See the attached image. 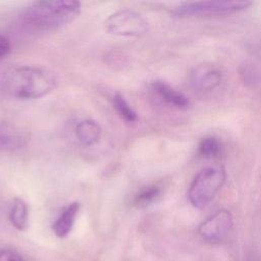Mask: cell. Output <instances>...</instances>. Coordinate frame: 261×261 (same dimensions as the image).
Here are the masks:
<instances>
[{
    "label": "cell",
    "mask_w": 261,
    "mask_h": 261,
    "mask_svg": "<svg viewBox=\"0 0 261 261\" xmlns=\"http://www.w3.org/2000/svg\"><path fill=\"white\" fill-rule=\"evenodd\" d=\"M54 75L38 66L11 68L3 74L1 87L5 94L20 100L38 99L49 94L55 88Z\"/></svg>",
    "instance_id": "cell-1"
},
{
    "label": "cell",
    "mask_w": 261,
    "mask_h": 261,
    "mask_svg": "<svg viewBox=\"0 0 261 261\" xmlns=\"http://www.w3.org/2000/svg\"><path fill=\"white\" fill-rule=\"evenodd\" d=\"M81 12V2L74 0L35 1L21 12L22 21L38 31H54L72 22Z\"/></svg>",
    "instance_id": "cell-2"
},
{
    "label": "cell",
    "mask_w": 261,
    "mask_h": 261,
    "mask_svg": "<svg viewBox=\"0 0 261 261\" xmlns=\"http://www.w3.org/2000/svg\"><path fill=\"white\" fill-rule=\"evenodd\" d=\"M225 181V171L220 166H210L196 174L188 190L192 206L203 209L209 205Z\"/></svg>",
    "instance_id": "cell-3"
},
{
    "label": "cell",
    "mask_w": 261,
    "mask_h": 261,
    "mask_svg": "<svg viewBox=\"0 0 261 261\" xmlns=\"http://www.w3.org/2000/svg\"><path fill=\"white\" fill-rule=\"evenodd\" d=\"M250 1H192L181 2L174 7L173 12L178 16L223 15L242 11L248 8Z\"/></svg>",
    "instance_id": "cell-4"
},
{
    "label": "cell",
    "mask_w": 261,
    "mask_h": 261,
    "mask_svg": "<svg viewBox=\"0 0 261 261\" xmlns=\"http://www.w3.org/2000/svg\"><path fill=\"white\" fill-rule=\"evenodd\" d=\"M109 34L122 37H141L148 30L147 21L137 12L122 9L110 14L104 21Z\"/></svg>",
    "instance_id": "cell-5"
},
{
    "label": "cell",
    "mask_w": 261,
    "mask_h": 261,
    "mask_svg": "<svg viewBox=\"0 0 261 261\" xmlns=\"http://www.w3.org/2000/svg\"><path fill=\"white\" fill-rule=\"evenodd\" d=\"M232 215L226 209L217 210L205 219L199 226V234L206 241L218 242L223 240L232 227Z\"/></svg>",
    "instance_id": "cell-6"
},
{
    "label": "cell",
    "mask_w": 261,
    "mask_h": 261,
    "mask_svg": "<svg viewBox=\"0 0 261 261\" xmlns=\"http://www.w3.org/2000/svg\"><path fill=\"white\" fill-rule=\"evenodd\" d=\"M221 82V73L211 66H200L192 74L191 84L194 89L208 92L216 88Z\"/></svg>",
    "instance_id": "cell-7"
},
{
    "label": "cell",
    "mask_w": 261,
    "mask_h": 261,
    "mask_svg": "<svg viewBox=\"0 0 261 261\" xmlns=\"http://www.w3.org/2000/svg\"><path fill=\"white\" fill-rule=\"evenodd\" d=\"M152 88L155 93L167 104L178 108L186 109L190 106V100L188 97L178 90L171 87L169 84L163 81H155L152 84Z\"/></svg>",
    "instance_id": "cell-8"
},
{
    "label": "cell",
    "mask_w": 261,
    "mask_h": 261,
    "mask_svg": "<svg viewBox=\"0 0 261 261\" xmlns=\"http://www.w3.org/2000/svg\"><path fill=\"white\" fill-rule=\"evenodd\" d=\"M75 136L83 146H93L100 140L101 127L95 120L85 119L76 124Z\"/></svg>",
    "instance_id": "cell-9"
},
{
    "label": "cell",
    "mask_w": 261,
    "mask_h": 261,
    "mask_svg": "<svg viewBox=\"0 0 261 261\" xmlns=\"http://www.w3.org/2000/svg\"><path fill=\"white\" fill-rule=\"evenodd\" d=\"M79 203L73 202L63 209L59 217L55 220V222L52 225V230L57 237L63 238L69 233L73 226L76 214L79 212Z\"/></svg>",
    "instance_id": "cell-10"
},
{
    "label": "cell",
    "mask_w": 261,
    "mask_h": 261,
    "mask_svg": "<svg viewBox=\"0 0 261 261\" xmlns=\"http://www.w3.org/2000/svg\"><path fill=\"white\" fill-rule=\"evenodd\" d=\"M28 205L20 198H14L9 212L12 225L18 230H24L28 226Z\"/></svg>",
    "instance_id": "cell-11"
},
{
    "label": "cell",
    "mask_w": 261,
    "mask_h": 261,
    "mask_svg": "<svg viewBox=\"0 0 261 261\" xmlns=\"http://www.w3.org/2000/svg\"><path fill=\"white\" fill-rule=\"evenodd\" d=\"M161 195V189L158 186H149L141 190L133 199V206L138 209L147 208L155 203Z\"/></svg>",
    "instance_id": "cell-12"
},
{
    "label": "cell",
    "mask_w": 261,
    "mask_h": 261,
    "mask_svg": "<svg viewBox=\"0 0 261 261\" xmlns=\"http://www.w3.org/2000/svg\"><path fill=\"white\" fill-rule=\"evenodd\" d=\"M112 104L116 112L121 118L128 122H135L138 120L137 112L130 107L128 102L120 93H115L112 97Z\"/></svg>",
    "instance_id": "cell-13"
},
{
    "label": "cell",
    "mask_w": 261,
    "mask_h": 261,
    "mask_svg": "<svg viewBox=\"0 0 261 261\" xmlns=\"http://www.w3.org/2000/svg\"><path fill=\"white\" fill-rule=\"evenodd\" d=\"M221 151V144L219 140L212 136H207L200 141L199 154L206 159L215 158Z\"/></svg>",
    "instance_id": "cell-14"
},
{
    "label": "cell",
    "mask_w": 261,
    "mask_h": 261,
    "mask_svg": "<svg viewBox=\"0 0 261 261\" xmlns=\"http://www.w3.org/2000/svg\"><path fill=\"white\" fill-rule=\"evenodd\" d=\"M0 261H23V260L17 253L11 250H1Z\"/></svg>",
    "instance_id": "cell-15"
},
{
    "label": "cell",
    "mask_w": 261,
    "mask_h": 261,
    "mask_svg": "<svg viewBox=\"0 0 261 261\" xmlns=\"http://www.w3.org/2000/svg\"><path fill=\"white\" fill-rule=\"evenodd\" d=\"M10 50V43L7 38L0 36V59L4 57Z\"/></svg>",
    "instance_id": "cell-16"
}]
</instances>
